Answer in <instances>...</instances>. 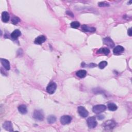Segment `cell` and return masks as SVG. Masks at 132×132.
Listing matches in <instances>:
<instances>
[{"label":"cell","instance_id":"603a6c76","mask_svg":"<svg viewBox=\"0 0 132 132\" xmlns=\"http://www.w3.org/2000/svg\"><path fill=\"white\" fill-rule=\"evenodd\" d=\"M107 65V62H106V61H102L99 63L98 66L101 69H103L104 68H105Z\"/></svg>","mask_w":132,"mask_h":132},{"label":"cell","instance_id":"83f0119b","mask_svg":"<svg viewBox=\"0 0 132 132\" xmlns=\"http://www.w3.org/2000/svg\"><path fill=\"white\" fill-rule=\"evenodd\" d=\"M66 13H67L68 15H69V16H71L72 17H73V16H73V14H72V12H71V11H67Z\"/></svg>","mask_w":132,"mask_h":132},{"label":"cell","instance_id":"44dd1931","mask_svg":"<svg viewBox=\"0 0 132 132\" xmlns=\"http://www.w3.org/2000/svg\"><path fill=\"white\" fill-rule=\"evenodd\" d=\"M11 22H12V23L13 24L16 25V24H18L19 22H20V19L18 18V17L14 16L11 19Z\"/></svg>","mask_w":132,"mask_h":132},{"label":"cell","instance_id":"9c48e42d","mask_svg":"<svg viewBox=\"0 0 132 132\" xmlns=\"http://www.w3.org/2000/svg\"><path fill=\"white\" fill-rule=\"evenodd\" d=\"M3 127L7 131L12 132L13 130V127H12V124L11 122L10 121H6L3 123Z\"/></svg>","mask_w":132,"mask_h":132},{"label":"cell","instance_id":"5bb4252c","mask_svg":"<svg viewBox=\"0 0 132 132\" xmlns=\"http://www.w3.org/2000/svg\"><path fill=\"white\" fill-rule=\"evenodd\" d=\"M21 35V32L19 30V29H16L13 32H12L11 35L10 37L13 39H18V38Z\"/></svg>","mask_w":132,"mask_h":132},{"label":"cell","instance_id":"9a60e30c","mask_svg":"<svg viewBox=\"0 0 132 132\" xmlns=\"http://www.w3.org/2000/svg\"><path fill=\"white\" fill-rule=\"evenodd\" d=\"M2 20L4 22H7L9 20V15L7 11H3L2 14Z\"/></svg>","mask_w":132,"mask_h":132},{"label":"cell","instance_id":"7c38bea8","mask_svg":"<svg viewBox=\"0 0 132 132\" xmlns=\"http://www.w3.org/2000/svg\"><path fill=\"white\" fill-rule=\"evenodd\" d=\"M1 62L2 65L4 67V68L6 70H10V63L8 60L6 59H4V58H1Z\"/></svg>","mask_w":132,"mask_h":132},{"label":"cell","instance_id":"277c9868","mask_svg":"<svg viewBox=\"0 0 132 132\" xmlns=\"http://www.w3.org/2000/svg\"><path fill=\"white\" fill-rule=\"evenodd\" d=\"M57 88V85L55 82H51L46 87V91L49 94H53L56 91Z\"/></svg>","mask_w":132,"mask_h":132},{"label":"cell","instance_id":"52a82bcc","mask_svg":"<svg viewBox=\"0 0 132 132\" xmlns=\"http://www.w3.org/2000/svg\"><path fill=\"white\" fill-rule=\"evenodd\" d=\"M72 119V117L70 116L64 115L61 118V122L62 125L68 124L71 123Z\"/></svg>","mask_w":132,"mask_h":132},{"label":"cell","instance_id":"484cf974","mask_svg":"<svg viewBox=\"0 0 132 132\" xmlns=\"http://www.w3.org/2000/svg\"><path fill=\"white\" fill-rule=\"evenodd\" d=\"M97 118H98L100 120H101L104 118V116L103 115H99L97 116Z\"/></svg>","mask_w":132,"mask_h":132},{"label":"cell","instance_id":"e0dca14e","mask_svg":"<svg viewBox=\"0 0 132 132\" xmlns=\"http://www.w3.org/2000/svg\"><path fill=\"white\" fill-rule=\"evenodd\" d=\"M97 54H103L105 55H108V54L110 53V51L108 48H103L97 50Z\"/></svg>","mask_w":132,"mask_h":132},{"label":"cell","instance_id":"d6986e66","mask_svg":"<svg viewBox=\"0 0 132 132\" xmlns=\"http://www.w3.org/2000/svg\"><path fill=\"white\" fill-rule=\"evenodd\" d=\"M108 108L110 111L114 112L117 109V106L113 103H110L108 104Z\"/></svg>","mask_w":132,"mask_h":132},{"label":"cell","instance_id":"ac0fdd59","mask_svg":"<svg viewBox=\"0 0 132 132\" xmlns=\"http://www.w3.org/2000/svg\"><path fill=\"white\" fill-rule=\"evenodd\" d=\"M19 112L22 114H26L27 112L26 106L25 105H21L18 107Z\"/></svg>","mask_w":132,"mask_h":132},{"label":"cell","instance_id":"4316f807","mask_svg":"<svg viewBox=\"0 0 132 132\" xmlns=\"http://www.w3.org/2000/svg\"><path fill=\"white\" fill-rule=\"evenodd\" d=\"M97 66V65L96 64H95V63H91V64H90L89 65V67L90 68H93V67H95Z\"/></svg>","mask_w":132,"mask_h":132},{"label":"cell","instance_id":"2e32d148","mask_svg":"<svg viewBox=\"0 0 132 132\" xmlns=\"http://www.w3.org/2000/svg\"><path fill=\"white\" fill-rule=\"evenodd\" d=\"M76 76H78V77H79L80 79H83V78H84L85 76H86L87 72L86 70H80L76 72Z\"/></svg>","mask_w":132,"mask_h":132},{"label":"cell","instance_id":"cb8c5ba5","mask_svg":"<svg viewBox=\"0 0 132 132\" xmlns=\"http://www.w3.org/2000/svg\"><path fill=\"white\" fill-rule=\"evenodd\" d=\"M98 5L100 7H107L109 6V4L106 2H101L98 3Z\"/></svg>","mask_w":132,"mask_h":132},{"label":"cell","instance_id":"ffe728a7","mask_svg":"<svg viewBox=\"0 0 132 132\" xmlns=\"http://www.w3.org/2000/svg\"><path fill=\"white\" fill-rule=\"evenodd\" d=\"M47 120H48V122L49 123V124H53V123L56 122V118L55 116L50 115L48 117Z\"/></svg>","mask_w":132,"mask_h":132},{"label":"cell","instance_id":"7402d4cb","mask_svg":"<svg viewBox=\"0 0 132 132\" xmlns=\"http://www.w3.org/2000/svg\"><path fill=\"white\" fill-rule=\"evenodd\" d=\"M80 26V23L79 22H78V21H74V22H72L71 23V27L73 28H78Z\"/></svg>","mask_w":132,"mask_h":132},{"label":"cell","instance_id":"4fadbf2b","mask_svg":"<svg viewBox=\"0 0 132 132\" xmlns=\"http://www.w3.org/2000/svg\"><path fill=\"white\" fill-rule=\"evenodd\" d=\"M82 30L84 31V32H91L93 33L95 32L96 31V28L95 27H90L87 26V25H83L82 26Z\"/></svg>","mask_w":132,"mask_h":132},{"label":"cell","instance_id":"30bf717a","mask_svg":"<svg viewBox=\"0 0 132 132\" xmlns=\"http://www.w3.org/2000/svg\"><path fill=\"white\" fill-rule=\"evenodd\" d=\"M124 51V48L121 45H117L113 50V53L115 55H120Z\"/></svg>","mask_w":132,"mask_h":132},{"label":"cell","instance_id":"7a4b0ae2","mask_svg":"<svg viewBox=\"0 0 132 132\" xmlns=\"http://www.w3.org/2000/svg\"><path fill=\"white\" fill-rule=\"evenodd\" d=\"M106 109V106L104 105H97L93 106L92 108L93 112L95 114H100L104 112Z\"/></svg>","mask_w":132,"mask_h":132},{"label":"cell","instance_id":"ba28073f","mask_svg":"<svg viewBox=\"0 0 132 132\" xmlns=\"http://www.w3.org/2000/svg\"><path fill=\"white\" fill-rule=\"evenodd\" d=\"M103 43L104 44L107 45L110 48H113L114 46V44L113 40L109 37L104 38Z\"/></svg>","mask_w":132,"mask_h":132},{"label":"cell","instance_id":"3957f363","mask_svg":"<svg viewBox=\"0 0 132 132\" xmlns=\"http://www.w3.org/2000/svg\"><path fill=\"white\" fill-rule=\"evenodd\" d=\"M87 123L88 126L90 129H94L97 125V122L95 117H91L87 119Z\"/></svg>","mask_w":132,"mask_h":132},{"label":"cell","instance_id":"6da1fadb","mask_svg":"<svg viewBox=\"0 0 132 132\" xmlns=\"http://www.w3.org/2000/svg\"><path fill=\"white\" fill-rule=\"evenodd\" d=\"M33 118L36 120L42 121L44 119V114L41 110H35L33 114Z\"/></svg>","mask_w":132,"mask_h":132},{"label":"cell","instance_id":"5b68a950","mask_svg":"<svg viewBox=\"0 0 132 132\" xmlns=\"http://www.w3.org/2000/svg\"><path fill=\"white\" fill-rule=\"evenodd\" d=\"M78 112L79 115L83 118L87 117L89 114L88 112L87 109H86V108L83 106H79V107H78Z\"/></svg>","mask_w":132,"mask_h":132},{"label":"cell","instance_id":"d4e9b609","mask_svg":"<svg viewBox=\"0 0 132 132\" xmlns=\"http://www.w3.org/2000/svg\"><path fill=\"white\" fill-rule=\"evenodd\" d=\"M127 34L130 36H132V28H130L129 29L128 31H127Z\"/></svg>","mask_w":132,"mask_h":132},{"label":"cell","instance_id":"8fae6325","mask_svg":"<svg viewBox=\"0 0 132 132\" xmlns=\"http://www.w3.org/2000/svg\"><path fill=\"white\" fill-rule=\"evenodd\" d=\"M46 40V37L44 35H40L37 37L35 40V44H41Z\"/></svg>","mask_w":132,"mask_h":132},{"label":"cell","instance_id":"8992f818","mask_svg":"<svg viewBox=\"0 0 132 132\" xmlns=\"http://www.w3.org/2000/svg\"><path fill=\"white\" fill-rule=\"evenodd\" d=\"M116 123L114 121L110 120L104 123V127L106 130H112L116 126Z\"/></svg>","mask_w":132,"mask_h":132}]
</instances>
